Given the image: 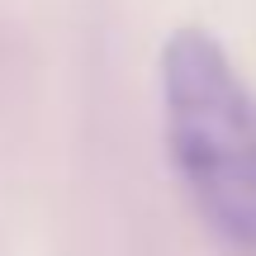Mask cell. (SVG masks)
Returning <instances> with one entry per match:
<instances>
[{
    "label": "cell",
    "mask_w": 256,
    "mask_h": 256,
    "mask_svg": "<svg viewBox=\"0 0 256 256\" xmlns=\"http://www.w3.org/2000/svg\"><path fill=\"white\" fill-rule=\"evenodd\" d=\"M166 156L223 256H256V95L204 28L185 24L162 48Z\"/></svg>",
    "instance_id": "6da1fadb"
}]
</instances>
